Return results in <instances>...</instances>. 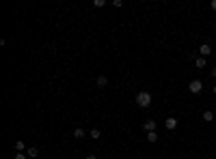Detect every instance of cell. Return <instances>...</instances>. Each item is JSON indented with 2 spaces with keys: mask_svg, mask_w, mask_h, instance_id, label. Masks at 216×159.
<instances>
[{
  "mask_svg": "<svg viewBox=\"0 0 216 159\" xmlns=\"http://www.w3.org/2000/svg\"><path fill=\"white\" fill-rule=\"evenodd\" d=\"M136 103H138V108H149V105H151V95L145 92V90L138 92V95H136Z\"/></svg>",
  "mask_w": 216,
  "mask_h": 159,
  "instance_id": "1",
  "label": "cell"
},
{
  "mask_svg": "<svg viewBox=\"0 0 216 159\" xmlns=\"http://www.w3.org/2000/svg\"><path fill=\"white\" fill-rule=\"evenodd\" d=\"M188 90H190V92H195V95H197V92H201V90H203V82H201V80H192V82L188 84Z\"/></svg>",
  "mask_w": 216,
  "mask_h": 159,
  "instance_id": "2",
  "label": "cell"
},
{
  "mask_svg": "<svg viewBox=\"0 0 216 159\" xmlns=\"http://www.w3.org/2000/svg\"><path fill=\"white\" fill-rule=\"evenodd\" d=\"M199 52H201V56H203V58H205L208 54H212V47H210V43H203V45L199 47Z\"/></svg>",
  "mask_w": 216,
  "mask_h": 159,
  "instance_id": "3",
  "label": "cell"
},
{
  "mask_svg": "<svg viewBox=\"0 0 216 159\" xmlns=\"http://www.w3.org/2000/svg\"><path fill=\"white\" fill-rule=\"evenodd\" d=\"M164 127H167L169 131H173V129L177 127V118H167V122H164Z\"/></svg>",
  "mask_w": 216,
  "mask_h": 159,
  "instance_id": "4",
  "label": "cell"
},
{
  "mask_svg": "<svg viewBox=\"0 0 216 159\" xmlns=\"http://www.w3.org/2000/svg\"><path fill=\"white\" fill-rule=\"evenodd\" d=\"M203 120H205V122L214 120V112H212V110H205V112H203Z\"/></svg>",
  "mask_w": 216,
  "mask_h": 159,
  "instance_id": "5",
  "label": "cell"
},
{
  "mask_svg": "<svg viewBox=\"0 0 216 159\" xmlns=\"http://www.w3.org/2000/svg\"><path fill=\"white\" fill-rule=\"evenodd\" d=\"M145 129H147L149 133H151V131H156V120H147V122H145Z\"/></svg>",
  "mask_w": 216,
  "mask_h": 159,
  "instance_id": "6",
  "label": "cell"
},
{
  "mask_svg": "<svg viewBox=\"0 0 216 159\" xmlns=\"http://www.w3.org/2000/svg\"><path fill=\"white\" fill-rule=\"evenodd\" d=\"M85 135H86V133H85V129H80V127H78V129H74V138H78V140H82Z\"/></svg>",
  "mask_w": 216,
  "mask_h": 159,
  "instance_id": "7",
  "label": "cell"
},
{
  "mask_svg": "<svg viewBox=\"0 0 216 159\" xmlns=\"http://www.w3.org/2000/svg\"><path fill=\"white\" fill-rule=\"evenodd\" d=\"M26 155H28V157H30V159H35V157H37V155H39V151H37V146H30Z\"/></svg>",
  "mask_w": 216,
  "mask_h": 159,
  "instance_id": "8",
  "label": "cell"
},
{
  "mask_svg": "<svg viewBox=\"0 0 216 159\" xmlns=\"http://www.w3.org/2000/svg\"><path fill=\"white\" fill-rule=\"evenodd\" d=\"M106 84H108V78H106V75H97V86H102V88H104Z\"/></svg>",
  "mask_w": 216,
  "mask_h": 159,
  "instance_id": "9",
  "label": "cell"
},
{
  "mask_svg": "<svg viewBox=\"0 0 216 159\" xmlns=\"http://www.w3.org/2000/svg\"><path fill=\"white\" fill-rule=\"evenodd\" d=\"M147 140H149L151 144H154V142H158V133H156V131H151V133H147Z\"/></svg>",
  "mask_w": 216,
  "mask_h": 159,
  "instance_id": "10",
  "label": "cell"
},
{
  "mask_svg": "<svg viewBox=\"0 0 216 159\" xmlns=\"http://www.w3.org/2000/svg\"><path fill=\"white\" fill-rule=\"evenodd\" d=\"M24 148H26V144H24L22 140H17V142H15V151H17V153H22Z\"/></svg>",
  "mask_w": 216,
  "mask_h": 159,
  "instance_id": "11",
  "label": "cell"
},
{
  "mask_svg": "<svg viewBox=\"0 0 216 159\" xmlns=\"http://www.w3.org/2000/svg\"><path fill=\"white\" fill-rule=\"evenodd\" d=\"M195 65H197L199 69H205V58H203V56H201V58H197V62H195Z\"/></svg>",
  "mask_w": 216,
  "mask_h": 159,
  "instance_id": "12",
  "label": "cell"
},
{
  "mask_svg": "<svg viewBox=\"0 0 216 159\" xmlns=\"http://www.w3.org/2000/svg\"><path fill=\"white\" fill-rule=\"evenodd\" d=\"M99 135H102L99 129H91V138H93V140H99Z\"/></svg>",
  "mask_w": 216,
  "mask_h": 159,
  "instance_id": "13",
  "label": "cell"
},
{
  "mask_svg": "<svg viewBox=\"0 0 216 159\" xmlns=\"http://www.w3.org/2000/svg\"><path fill=\"white\" fill-rule=\"evenodd\" d=\"M106 0H93V6H104Z\"/></svg>",
  "mask_w": 216,
  "mask_h": 159,
  "instance_id": "14",
  "label": "cell"
},
{
  "mask_svg": "<svg viewBox=\"0 0 216 159\" xmlns=\"http://www.w3.org/2000/svg\"><path fill=\"white\" fill-rule=\"evenodd\" d=\"M110 4H113V6H117V9H119V6H121V4H123V2H121V0H113V2H110Z\"/></svg>",
  "mask_w": 216,
  "mask_h": 159,
  "instance_id": "15",
  "label": "cell"
},
{
  "mask_svg": "<svg viewBox=\"0 0 216 159\" xmlns=\"http://www.w3.org/2000/svg\"><path fill=\"white\" fill-rule=\"evenodd\" d=\"M15 159H28V157H26L24 153H17V155H15Z\"/></svg>",
  "mask_w": 216,
  "mask_h": 159,
  "instance_id": "16",
  "label": "cell"
},
{
  "mask_svg": "<svg viewBox=\"0 0 216 159\" xmlns=\"http://www.w3.org/2000/svg\"><path fill=\"white\" fill-rule=\"evenodd\" d=\"M85 159H97V157H95V155H86Z\"/></svg>",
  "mask_w": 216,
  "mask_h": 159,
  "instance_id": "17",
  "label": "cell"
},
{
  "mask_svg": "<svg viewBox=\"0 0 216 159\" xmlns=\"http://www.w3.org/2000/svg\"><path fill=\"white\" fill-rule=\"evenodd\" d=\"M212 9H214V11H216V0H212Z\"/></svg>",
  "mask_w": 216,
  "mask_h": 159,
  "instance_id": "18",
  "label": "cell"
},
{
  "mask_svg": "<svg viewBox=\"0 0 216 159\" xmlns=\"http://www.w3.org/2000/svg\"><path fill=\"white\" fill-rule=\"evenodd\" d=\"M212 78H216V69H212Z\"/></svg>",
  "mask_w": 216,
  "mask_h": 159,
  "instance_id": "19",
  "label": "cell"
},
{
  "mask_svg": "<svg viewBox=\"0 0 216 159\" xmlns=\"http://www.w3.org/2000/svg\"><path fill=\"white\" fill-rule=\"evenodd\" d=\"M214 95H216V86H214Z\"/></svg>",
  "mask_w": 216,
  "mask_h": 159,
  "instance_id": "20",
  "label": "cell"
}]
</instances>
